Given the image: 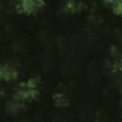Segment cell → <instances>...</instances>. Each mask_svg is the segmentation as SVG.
Returning <instances> with one entry per match:
<instances>
[{
    "instance_id": "1",
    "label": "cell",
    "mask_w": 122,
    "mask_h": 122,
    "mask_svg": "<svg viewBox=\"0 0 122 122\" xmlns=\"http://www.w3.org/2000/svg\"><path fill=\"white\" fill-rule=\"evenodd\" d=\"M55 104L57 106L63 107V106H66L68 104V100L62 94H57V95H55Z\"/></svg>"
}]
</instances>
